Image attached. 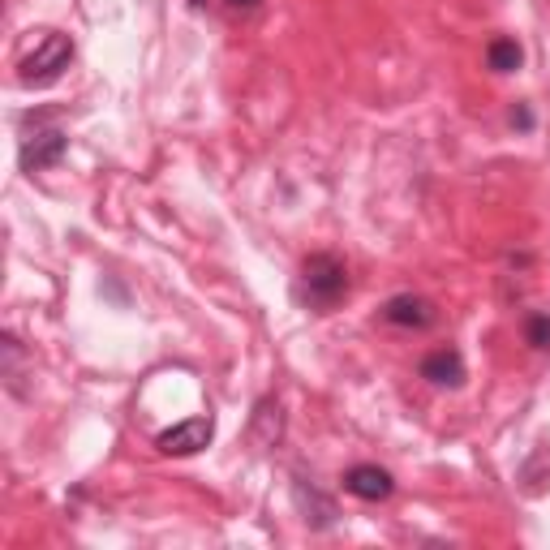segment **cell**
I'll return each instance as SVG.
<instances>
[{"mask_svg": "<svg viewBox=\"0 0 550 550\" xmlns=\"http://www.w3.org/2000/svg\"><path fill=\"white\" fill-rule=\"evenodd\" d=\"M512 125H516V129H533V112H529V104H516V108H512Z\"/></svg>", "mask_w": 550, "mask_h": 550, "instance_id": "obj_12", "label": "cell"}, {"mask_svg": "<svg viewBox=\"0 0 550 550\" xmlns=\"http://www.w3.org/2000/svg\"><path fill=\"white\" fill-rule=\"evenodd\" d=\"M520 65H525V48H520V39H512V35L490 39V48H486V69H490V74H516Z\"/></svg>", "mask_w": 550, "mask_h": 550, "instance_id": "obj_10", "label": "cell"}, {"mask_svg": "<svg viewBox=\"0 0 550 550\" xmlns=\"http://www.w3.org/2000/svg\"><path fill=\"white\" fill-rule=\"evenodd\" d=\"M293 503H297V512H301V520H306L310 529H331L336 525V503H331L323 490H318L310 477H293Z\"/></svg>", "mask_w": 550, "mask_h": 550, "instance_id": "obj_7", "label": "cell"}, {"mask_svg": "<svg viewBox=\"0 0 550 550\" xmlns=\"http://www.w3.org/2000/svg\"><path fill=\"white\" fill-rule=\"evenodd\" d=\"M69 151V138H65V129H35V134H26L22 138V172H43V168H52V164H61Z\"/></svg>", "mask_w": 550, "mask_h": 550, "instance_id": "obj_5", "label": "cell"}, {"mask_svg": "<svg viewBox=\"0 0 550 550\" xmlns=\"http://www.w3.org/2000/svg\"><path fill=\"white\" fill-rule=\"evenodd\" d=\"M344 490L361 503H383V499L396 495V477L387 469H379V465H353L349 473H344Z\"/></svg>", "mask_w": 550, "mask_h": 550, "instance_id": "obj_6", "label": "cell"}, {"mask_svg": "<svg viewBox=\"0 0 550 550\" xmlns=\"http://www.w3.org/2000/svg\"><path fill=\"white\" fill-rule=\"evenodd\" d=\"M194 5H198V9H202V5H207V0H194Z\"/></svg>", "mask_w": 550, "mask_h": 550, "instance_id": "obj_14", "label": "cell"}, {"mask_svg": "<svg viewBox=\"0 0 550 550\" xmlns=\"http://www.w3.org/2000/svg\"><path fill=\"white\" fill-rule=\"evenodd\" d=\"M250 434H254V443L258 447H275L284 439V409H280V400H258L254 404V422H250Z\"/></svg>", "mask_w": 550, "mask_h": 550, "instance_id": "obj_9", "label": "cell"}, {"mask_svg": "<svg viewBox=\"0 0 550 550\" xmlns=\"http://www.w3.org/2000/svg\"><path fill=\"white\" fill-rule=\"evenodd\" d=\"M224 5L233 9V13H254L258 5H263V0H224Z\"/></svg>", "mask_w": 550, "mask_h": 550, "instance_id": "obj_13", "label": "cell"}, {"mask_svg": "<svg viewBox=\"0 0 550 550\" xmlns=\"http://www.w3.org/2000/svg\"><path fill=\"white\" fill-rule=\"evenodd\" d=\"M349 288H353L349 263H344L340 254H331V250H318L297 271L293 301L301 310H310V314H336L344 301H349Z\"/></svg>", "mask_w": 550, "mask_h": 550, "instance_id": "obj_1", "label": "cell"}, {"mask_svg": "<svg viewBox=\"0 0 550 550\" xmlns=\"http://www.w3.org/2000/svg\"><path fill=\"white\" fill-rule=\"evenodd\" d=\"M211 439H215V422H211V417H185V422H177L172 430L159 434L155 447L164 456H198Z\"/></svg>", "mask_w": 550, "mask_h": 550, "instance_id": "obj_4", "label": "cell"}, {"mask_svg": "<svg viewBox=\"0 0 550 550\" xmlns=\"http://www.w3.org/2000/svg\"><path fill=\"white\" fill-rule=\"evenodd\" d=\"M69 61H74V39L61 31H48L35 43V52L22 56L18 78H22V86H52L69 69Z\"/></svg>", "mask_w": 550, "mask_h": 550, "instance_id": "obj_2", "label": "cell"}, {"mask_svg": "<svg viewBox=\"0 0 550 550\" xmlns=\"http://www.w3.org/2000/svg\"><path fill=\"white\" fill-rule=\"evenodd\" d=\"M379 318L387 327H400V331H430L439 323V306L422 293H396V297L383 301Z\"/></svg>", "mask_w": 550, "mask_h": 550, "instance_id": "obj_3", "label": "cell"}, {"mask_svg": "<svg viewBox=\"0 0 550 550\" xmlns=\"http://www.w3.org/2000/svg\"><path fill=\"white\" fill-rule=\"evenodd\" d=\"M525 344H529V349H538V353L550 349V314L546 310L525 314Z\"/></svg>", "mask_w": 550, "mask_h": 550, "instance_id": "obj_11", "label": "cell"}, {"mask_svg": "<svg viewBox=\"0 0 550 550\" xmlns=\"http://www.w3.org/2000/svg\"><path fill=\"white\" fill-rule=\"evenodd\" d=\"M417 374L430 383V387H465V353L460 349H434V353H426L422 357V366H417Z\"/></svg>", "mask_w": 550, "mask_h": 550, "instance_id": "obj_8", "label": "cell"}]
</instances>
